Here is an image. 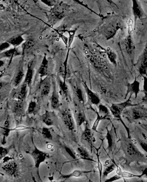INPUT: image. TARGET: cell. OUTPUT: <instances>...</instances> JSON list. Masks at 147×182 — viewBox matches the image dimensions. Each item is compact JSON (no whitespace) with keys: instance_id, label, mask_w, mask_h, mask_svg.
I'll list each match as a JSON object with an SVG mask.
<instances>
[{"instance_id":"39","label":"cell","mask_w":147,"mask_h":182,"mask_svg":"<svg viewBox=\"0 0 147 182\" xmlns=\"http://www.w3.org/2000/svg\"><path fill=\"white\" fill-rule=\"evenodd\" d=\"M5 64V62L3 60H0V69H2Z\"/></svg>"},{"instance_id":"36","label":"cell","mask_w":147,"mask_h":182,"mask_svg":"<svg viewBox=\"0 0 147 182\" xmlns=\"http://www.w3.org/2000/svg\"><path fill=\"white\" fill-rule=\"evenodd\" d=\"M11 46V44L8 42H3L0 44V53L8 50Z\"/></svg>"},{"instance_id":"2","label":"cell","mask_w":147,"mask_h":182,"mask_svg":"<svg viewBox=\"0 0 147 182\" xmlns=\"http://www.w3.org/2000/svg\"><path fill=\"white\" fill-rule=\"evenodd\" d=\"M135 105L132 104L130 97L127 101L123 103H118V104H113L109 108L110 112L114 118L119 119L121 118V115L123 111L128 107L134 106Z\"/></svg>"},{"instance_id":"19","label":"cell","mask_w":147,"mask_h":182,"mask_svg":"<svg viewBox=\"0 0 147 182\" xmlns=\"http://www.w3.org/2000/svg\"><path fill=\"white\" fill-rule=\"evenodd\" d=\"M21 55L17 47L8 49L2 53H0V59L3 58H12Z\"/></svg>"},{"instance_id":"37","label":"cell","mask_w":147,"mask_h":182,"mask_svg":"<svg viewBox=\"0 0 147 182\" xmlns=\"http://www.w3.org/2000/svg\"><path fill=\"white\" fill-rule=\"evenodd\" d=\"M126 52H127V53H128L130 55V54L133 53V44H132L131 42V41L129 40L128 41L127 44H126Z\"/></svg>"},{"instance_id":"34","label":"cell","mask_w":147,"mask_h":182,"mask_svg":"<svg viewBox=\"0 0 147 182\" xmlns=\"http://www.w3.org/2000/svg\"><path fill=\"white\" fill-rule=\"evenodd\" d=\"M59 83L60 84V89H61L64 95L66 96L68 95V87H67V85H66V82H63V81H62L59 79Z\"/></svg>"},{"instance_id":"17","label":"cell","mask_w":147,"mask_h":182,"mask_svg":"<svg viewBox=\"0 0 147 182\" xmlns=\"http://www.w3.org/2000/svg\"><path fill=\"white\" fill-rule=\"evenodd\" d=\"M50 102L51 107L53 110H59L60 107V100L58 93L57 91L56 86L54 81L53 82V92L50 99Z\"/></svg>"},{"instance_id":"5","label":"cell","mask_w":147,"mask_h":182,"mask_svg":"<svg viewBox=\"0 0 147 182\" xmlns=\"http://www.w3.org/2000/svg\"><path fill=\"white\" fill-rule=\"evenodd\" d=\"M2 169L5 174L11 177H18L19 173V165L14 161L6 164L2 167Z\"/></svg>"},{"instance_id":"30","label":"cell","mask_w":147,"mask_h":182,"mask_svg":"<svg viewBox=\"0 0 147 182\" xmlns=\"http://www.w3.org/2000/svg\"><path fill=\"white\" fill-rule=\"evenodd\" d=\"M116 165L114 161H113V162L111 161V162L109 163L108 164L105 165V166L107 167V168L105 170L104 172L103 173V176L104 177H106V176L107 177L108 174L114 171V168Z\"/></svg>"},{"instance_id":"28","label":"cell","mask_w":147,"mask_h":182,"mask_svg":"<svg viewBox=\"0 0 147 182\" xmlns=\"http://www.w3.org/2000/svg\"><path fill=\"white\" fill-rule=\"evenodd\" d=\"M35 45V42L33 39H29L25 41L22 44L23 52V53L27 52L31 49Z\"/></svg>"},{"instance_id":"21","label":"cell","mask_w":147,"mask_h":182,"mask_svg":"<svg viewBox=\"0 0 147 182\" xmlns=\"http://www.w3.org/2000/svg\"><path fill=\"white\" fill-rule=\"evenodd\" d=\"M38 101L35 100H31L28 104L27 113L28 114H36L39 110Z\"/></svg>"},{"instance_id":"31","label":"cell","mask_w":147,"mask_h":182,"mask_svg":"<svg viewBox=\"0 0 147 182\" xmlns=\"http://www.w3.org/2000/svg\"><path fill=\"white\" fill-rule=\"evenodd\" d=\"M42 134L44 138L49 140H52L53 139L52 132L48 128L43 127L42 129Z\"/></svg>"},{"instance_id":"12","label":"cell","mask_w":147,"mask_h":182,"mask_svg":"<svg viewBox=\"0 0 147 182\" xmlns=\"http://www.w3.org/2000/svg\"><path fill=\"white\" fill-rule=\"evenodd\" d=\"M125 150L129 157L133 159H140L143 157V155L139 152L134 143L133 144L130 141L126 143Z\"/></svg>"},{"instance_id":"13","label":"cell","mask_w":147,"mask_h":182,"mask_svg":"<svg viewBox=\"0 0 147 182\" xmlns=\"http://www.w3.org/2000/svg\"><path fill=\"white\" fill-rule=\"evenodd\" d=\"M137 68L140 74L145 76L147 75V52L146 49L144 51L142 55L140 57L137 63Z\"/></svg>"},{"instance_id":"20","label":"cell","mask_w":147,"mask_h":182,"mask_svg":"<svg viewBox=\"0 0 147 182\" xmlns=\"http://www.w3.org/2000/svg\"><path fill=\"white\" fill-rule=\"evenodd\" d=\"M25 41L24 38L22 35H18L13 36L7 42L11 44V46L12 45L14 47H17L22 44Z\"/></svg>"},{"instance_id":"7","label":"cell","mask_w":147,"mask_h":182,"mask_svg":"<svg viewBox=\"0 0 147 182\" xmlns=\"http://www.w3.org/2000/svg\"><path fill=\"white\" fill-rule=\"evenodd\" d=\"M130 115L133 120L146 119L147 109L142 106L134 107L130 110Z\"/></svg>"},{"instance_id":"22","label":"cell","mask_w":147,"mask_h":182,"mask_svg":"<svg viewBox=\"0 0 147 182\" xmlns=\"http://www.w3.org/2000/svg\"><path fill=\"white\" fill-rule=\"evenodd\" d=\"M108 61L112 64L116 66L117 64V56L116 53L110 48H108L105 50L104 52Z\"/></svg>"},{"instance_id":"3","label":"cell","mask_w":147,"mask_h":182,"mask_svg":"<svg viewBox=\"0 0 147 182\" xmlns=\"http://www.w3.org/2000/svg\"><path fill=\"white\" fill-rule=\"evenodd\" d=\"M51 78L49 76H46L44 79L41 80L38 86L41 96L42 97L47 96L51 92Z\"/></svg>"},{"instance_id":"35","label":"cell","mask_w":147,"mask_h":182,"mask_svg":"<svg viewBox=\"0 0 147 182\" xmlns=\"http://www.w3.org/2000/svg\"><path fill=\"white\" fill-rule=\"evenodd\" d=\"M97 117L96 119L94 121L93 126L92 127V130L95 131H96L97 129L100 121L103 119V118L98 114L97 112Z\"/></svg>"},{"instance_id":"33","label":"cell","mask_w":147,"mask_h":182,"mask_svg":"<svg viewBox=\"0 0 147 182\" xmlns=\"http://www.w3.org/2000/svg\"><path fill=\"white\" fill-rule=\"evenodd\" d=\"M97 153L96 154L97 157V165L98 168L99 169V173L100 174V181H101V177L102 176V171H103V165L101 163V161H100L99 159V150H97Z\"/></svg>"},{"instance_id":"26","label":"cell","mask_w":147,"mask_h":182,"mask_svg":"<svg viewBox=\"0 0 147 182\" xmlns=\"http://www.w3.org/2000/svg\"><path fill=\"white\" fill-rule=\"evenodd\" d=\"M76 119L78 127L81 126L86 121L85 112L83 111H78L76 114Z\"/></svg>"},{"instance_id":"14","label":"cell","mask_w":147,"mask_h":182,"mask_svg":"<svg viewBox=\"0 0 147 182\" xmlns=\"http://www.w3.org/2000/svg\"><path fill=\"white\" fill-rule=\"evenodd\" d=\"M18 89L14 94V98L17 100L26 101L28 94V85L24 81L18 86Z\"/></svg>"},{"instance_id":"24","label":"cell","mask_w":147,"mask_h":182,"mask_svg":"<svg viewBox=\"0 0 147 182\" xmlns=\"http://www.w3.org/2000/svg\"><path fill=\"white\" fill-rule=\"evenodd\" d=\"M117 167V175L119 176V177H123V178H133V177H141L142 176H139V175H136L131 173L128 172L122 171L121 168L120 167L118 166L117 165H116Z\"/></svg>"},{"instance_id":"16","label":"cell","mask_w":147,"mask_h":182,"mask_svg":"<svg viewBox=\"0 0 147 182\" xmlns=\"http://www.w3.org/2000/svg\"><path fill=\"white\" fill-rule=\"evenodd\" d=\"M34 60H31L28 62L27 65V72L25 76V79L24 81L27 84L28 87L31 86L32 80L34 76Z\"/></svg>"},{"instance_id":"11","label":"cell","mask_w":147,"mask_h":182,"mask_svg":"<svg viewBox=\"0 0 147 182\" xmlns=\"http://www.w3.org/2000/svg\"><path fill=\"white\" fill-rule=\"evenodd\" d=\"M83 84L85 89L86 95H87L89 103L91 105H99L101 102V100L99 96L94 92L92 91V90L89 88L85 82L83 81Z\"/></svg>"},{"instance_id":"38","label":"cell","mask_w":147,"mask_h":182,"mask_svg":"<svg viewBox=\"0 0 147 182\" xmlns=\"http://www.w3.org/2000/svg\"><path fill=\"white\" fill-rule=\"evenodd\" d=\"M9 150L8 149L0 146V160L5 157L8 153Z\"/></svg>"},{"instance_id":"32","label":"cell","mask_w":147,"mask_h":182,"mask_svg":"<svg viewBox=\"0 0 147 182\" xmlns=\"http://www.w3.org/2000/svg\"><path fill=\"white\" fill-rule=\"evenodd\" d=\"M77 150H78V153H79L80 156L81 157L82 159H87L88 160H92H92H91L90 158L89 155L87 151L84 150L83 148L79 147H78Z\"/></svg>"},{"instance_id":"29","label":"cell","mask_w":147,"mask_h":182,"mask_svg":"<svg viewBox=\"0 0 147 182\" xmlns=\"http://www.w3.org/2000/svg\"><path fill=\"white\" fill-rule=\"evenodd\" d=\"M75 94L78 98V101L80 103L84 104L85 103L84 93L80 87H77L75 88Z\"/></svg>"},{"instance_id":"15","label":"cell","mask_w":147,"mask_h":182,"mask_svg":"<svg viewBox=\"0 0 147 182\" xmlns=\"http://www.w3.org/2000/svg\"><path fill=\"white\" fill-rule=\"evenodd\" d=\"M38 73L41 78L49 76V64L46 55L43 57Z\"/></svg>"},{"instance_id":"10","label":"cell","mask_w":147,"mask_h":182,"mask_svg":"<svg viewBox=\"0 0 147 182\" xmlns=\"http://www.w3.org/2000/svg\"><path fill=\"white\" fill-rule=\"evenodd\" d=\"M26 107V101L15 100L12 103V112L16 116H21L24 113Z\"/></svg>"},{"instance_id":"4","label":"cell","mask_w":147,"mask_h":182,"mask_svg":"<svg viewBox=\"0 0 147 182\" xmlns=\"http://www.w3.org/2000/svg\"><path fill=\"white\" fill-rule=\"evenodd\" d=\"M31 156L33 159L35 166L39 168L42 163L44 162L48 157V154L35 147L31 153Z\"/></svg>"},{"instance_id":"18","label":"cell","mask_w":147,"mask_h":182,"mask_svg":"<svg viewBox=\"0 0 147 182\" xmlns=\"http://www.w3.org/2000/svg\"><path fill=\"white\" fill-rule=\"evenodd\" d=\"M140 85L139 82L137 80L136 78H135V80L133 82L128 84L126 95L129 93H131V95L132 94H135V98H137L140 91Z\"/></svg>"},{"instance_id":"6","label":"cell","mask_w":147,"mask_h":182,"mask_svg":"<svg viewBox=\"0 0 147 182\" xmlns=\"http://www.w3.org/2000/svg\"><path fill=\"white\" fill-rule=\"evenodd\" d=\"M25 76L24 70L23 69V62L21 60L19 63L17 70L15 73L13 79V85L14 87H18L21 85L22 81Z\"/></svg>"},{"instance_id":"27","label":"cell","mask_w":147,"mask_h":182,"mask_svg":"<svg viewBox=\"0 0 147 182\" xmlns=\"http://www.w3.org/2000/svg\"><path fill=\"white\" fill-rule=\"evenodd\" d=\"M99 111L98 114L104 119H105L109 116V110L104 105L100 104L99 105Z\"/></svg>"},{"instance_id":"9","label":"cell","mask_w":147,"mask_h":182,"mask_svg":"<svg viewBox=\"0 0 147 182\" xmlns=\"http://www.w3.org/2000/svg\"><path fill=\"white\" fill-rule=\"evenodd\" d=\"M40 118L41 121L48 126H55L58 119L56 115L53 111H45Z\"/></svg>"},{"instance_id":"23","label":"cell","mask_w":147,"mask_h":182,"mask_svg":"<svg viewBox=\"0 0 147 182\" xmlns=\"http://www.w3.org/2000/svg\"><path fill=\"white\" fill-rule=\"evenodd\" d=\"M82 139L90 143L91 145H92V141H93V136L92 135V131L91 129L88 128L87 125H86L85 130L82 134Z\"/></svg>"},{"instance_id":"1","label":"cell","mask_w":147,"mask_h":182,"mask_svg":"<svg viewBox=\"0 0 147 182\" xmlns=\"http://www.w3.org/2000/svg\"><path fill=\"white\" fill-rule=\"evenodd\" d=\"M86 57L90 63L97 69H106L108 67V60L104 53L88 52Z\"/></svg>"},{"instance_id":"40","label":"cell","mask_w":147,"mask_h":182,"mask_svg":"<svg viewBox=\"0 0 147 182\" xmlns=\"http://www.w3.org/2000/svg\"><path fill=\"white\" fill-rule=\"evenodd\" d=\"M4 84L2 82L0 81V91L2 90V88L4 87Z\"/></svg>"},{"instance_id":"25","label":"cell","mask_w":147,"mask_h":182,"mask_svg":"<svg viewBox=\"0 0 147 182\" xmlns=\"http://www.w3.org/2000/svg\"><path fill=\"white\" fill-rule=\"evenodd\" d=\"M90 171H81V170H75L71 174L63 176V178L68 179L70 177H84L85 174H87Z\"/></svg>"},{"instance_id":"8","label":"cell","mask_w":147,"mask_h":182,"mask_svg":"<svg viewBox=\"0 0 147 182\" xmlns=\"http://www.w3.org/2000/svg\"><path fill=\"white\" fill-rule=\"evenodd\" d=\"M61 116L64 124L68 127V130L70 131L74 130V122L70 111L68 109L62 110L61 112Z\"/></svg>"}]
</instances>
